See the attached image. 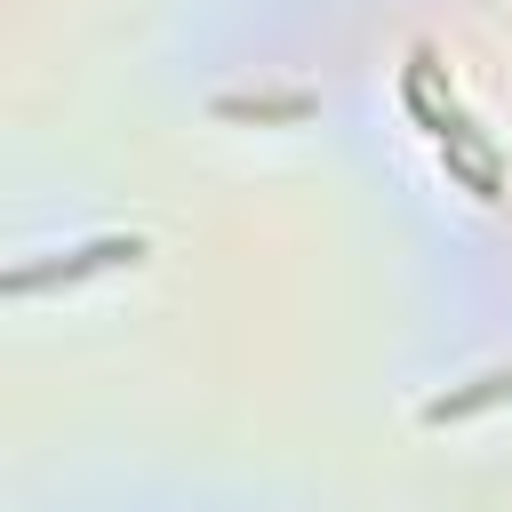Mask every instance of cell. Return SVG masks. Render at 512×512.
<instances>
[{
    "label": "cell",
    "mask_w": 512,
    "mask_h": 512,
    "mask_svg": "<svg viewBox=\"0 0 512 512\" xmlns=\"http://www.w3.org/2000/svg\"><path fill=\"white\" fill-rule=\"evenodd\" d=\"M504 392H512V368L480 376V384H472V392H456V400H432V424H440V416H464V408H480V400H504Z\"/></svg>",
    "instance_id": "1"
}]
</instances>
